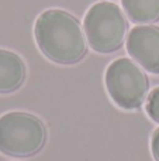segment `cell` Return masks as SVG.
<instances>
[{"label": "cell", "instance_id": "cell-1", "mask_svg": "<svg viewBox=\"0 0 159 161\" xmlns=\"http://www.w3.org/2000/svg\"><path fill=\"white\" fill-rule=\"evenodd\" d=\"M34 33L39 50L56 64H76L86 55V34L78 19L65 10L51 8L41 13Z\"/></svg>", "mask_w": 159, "mask_h": 161}, {"label": "cell", "instance_id": "cell-2", "mask_svg": "<svg viewBox=\"0 0 159 161\" xmlns=\"http://www.w3.org/2000/svg\"><path fill=\"white\" fill-rule=\"evenodd\" d=\"M47 129L37 116L10 112L0 116V151L11 157H30L45 144Z\"/></svg>", "mask_w": 159, "mask_h": 161}, {"label": "cell", "instance_id": "cell-3", "mask_svg": "<svg viewBox=\"0 0 159 161\" xmlns=\"http://www.w3.org/2000/svg\"><path fill=\"white\" fill-rule=\"evenodd\" d=\"M83 28L93 50L101 54H110L123 45L128 31V21L117 4L100 2L87 10Z\"/></svg>", "mask_w": 159, "mask_h": 161}, {"label": "cell", "instance_id": "cell-4", "mask_svg": "<svg viewBox=\"0 0 159 161\" xmlns=\"http://www.w3.org/2000/svg\"><path fill=\"white\" fill-rule=\"evenodd\" d=\"M104 82L110 97L126 110L138 109L149 95L146 74L128 58L113 61L106 69Z\"/></svg>", "mask_w": 159, "mask_h": 161}, {"label": "cell", "instance_id": "cell-5", "mask_svg": "<svg viewBox=\"0 0 159 161\" xmlns=\"http://www.w3.org/2000/svg\"><path fill=\"white\" fill-rule=\"evenodd\" d=\"M128 54L148 72L159 74V28L137 25L127 38Z\"/></svg>", "mask_w": 159, "mask_h": 161}, {"label": "cell", "instance_id": "cell-6", "mask_svg": "<svg viewBox=\"0 0 159 161\" xmlns=\"http://www.w3.org/2000/svg\"><path fill=\"white\" fill-rule=\"evenodd\" d=\"M25 65L17 54L0 50V93H11L23 85Z\"/></svg>", "mask_w": 159, "mask_h": 161}, {"label": "cell", "instance_id": "cell-7", "mask_svg": "<svg viewBox=\"0 0 159 161\" xmlns=\"http://www.w3.org/2000/svg\"><path fill=\"white\" fill-rule=\"evenodd\" d=\"M127 16L134 23H154L159 20V0H121Z\"/></svg>", "mask_w": 159, "mask_h": 161}, {"label": "cell", "instance_id": "cell-8", "mask_svg": "<svg viewBox=\"0 0 159 161\" xmlns=\"http://www.w3.org/2000/svg\"><path fill=\"white\" fill-rule=\"evenodd\" d=\"M146 113L154 122L159 123V86L155 88L146 97Z\"/></svg>", "mask_w": 159, "mask_h": 161}, {"label": "cell", "instance_id": "cell-9", "mask_svg": "<svg viewBox=\"0 0 159 161\" xmlns=\"http://www.w3.org/2000/svg\"><path fill=\"white\" fill-rule=\"evenodd\" d=\"M151 151H152V156H154L155 161H159V127L154 131V134H152Z\"/></svg>", "mask_w": 159, "mask_h": 161}]
</instances>
